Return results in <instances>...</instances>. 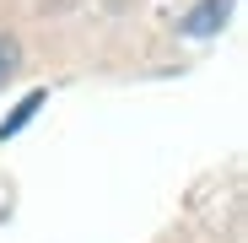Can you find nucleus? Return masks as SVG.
Listing matches in <instances>:
<instances>
[{"mask_svg": "<svg viewBox=\"0 0 248 243\" xmlns=\"http://www.w3.org/2000/svg\"><path fill=\"white\" fill-rule=\"evenodd\" d=\"M221 22H227V0H205L200 11H189V22H184V27H189L194 38H205V32H216Z\"/></svg>", "mask_w": 248, "mask_h": 243, "instance_id": "obj_1", "label": "nucleus"}, {"mask_svg": "<svg viewBox=\"0 0 248 243\" xmlns=\"http://www.w3.org/2000/svg\"><path fill=\"white\" fill-rule=\"evenodd\" d=\"M38 108H44V92H27V97H22V103H16V113H11V119H6V125H0V141H6V135H16V130H22V125H27V119H32V113H38Z\"/></svg>", "mask_w": 248, "mask_h": 243, "instance_id": "obj_2", "label": "nucleus"}, {"mask_svg": "<svg viewBox=\"0 0 248 243\" xmlns=\"http://www.w3.org/2000/svg\"><path fill=\"white\" fill-rule=\"evenodd\" d=\"M11 70H16V44H11L6 32H0V81H6Z\"/></svg>", "mask_w": 248, "mask_h": 243, "instance_id": "obj_3", "label": "nucleus"}]
</instances>
